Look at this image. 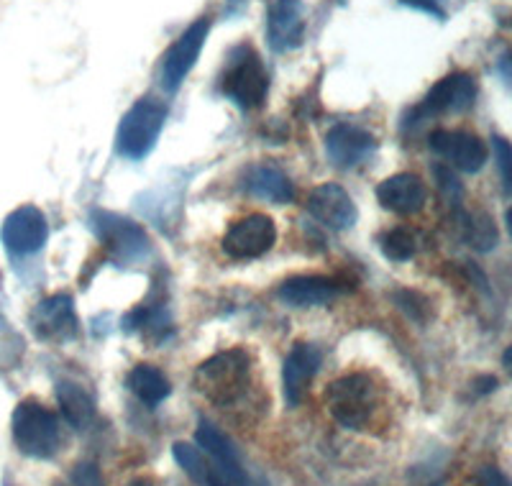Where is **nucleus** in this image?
I'll use <instances>...</instances> for the list:
<instances>
[{
  "label": "nucleus",
  "instance_id": "nucleus-26",
  "mask_svg": "<svg viewBox=\"0 0 512 486\" xmlns=\"http://www.w3.org/2000/svg\"><path fill=\"white\" fill-rule=\"evenodd\" d=\"M492 149H495L497 169H500V180L505 195H512V144L502 136H495L492 139Z\"/></svg>",
  "mask_w": 512,
  "mask_h": 486
},
{
  "label": "nucleus",
  "instance_id": "nucleus-30",
  "mask_svg": "<svg viewBox=\"0 0 512 486\" xmlns=\"http://www.w3.org/2000/svg\"><path fill=\"white\" fill-rule=\"evenodd\" d=\"M436 174H438V180H441V190L446 192V195H454V197L461 195V185L456 182L454 174L448 172V169H436Z\"/></svg>",
  "mask_w": 512,
  "mask_h": 486
},
{
  "label": "nucleus",
  "instance_id": "nucleus-25",
  "mask_svg": "<svg viewBox=\"0 0 512 486\" xmlns=\"http://www.w3.org/2000/svg\"><path fill=\"white\" fill-rule=\"evenodd\" d=\"M379 246H382V254L392 261H408L418 251V241H415V236L408 228H392V231H387Z\"/></svg>",
  "mask_w": 512,
  "mask_h": 486
},
{
  "label": "nucleus",
  "instance_id": "nucleus-17",
  "mask_svg": "<svg viewBox=\"0 0 512 486\" xmlns=\"http://www.w3.org/2000/svg\"><path fill=\"white\" fill-rule=\"evenodd\" d=\"M377 200L392 213L413 215L425 205V185L415 174H395L377 187Z\"/></svg>",
  "mask_w": 512,
  "mask_h": 486
},
{
  "label": "nucleus",
  "instance_id": "nucleus-28",
  "mask_svg": "<svg viewBox=\"0 0 512 486\" xmlns=\"http://www.w3.org/2000/svg\"><path fill=\"white\" fill-rule=\"evenodd\" d=\"M400 6H408L413 8V11H423L428 13V16L438 18V21L446 18V11H443V6L438 3V0H400Z\"/></svg>",
  "mask_w": 512,
  "mask_h": 486
},
{
  "label": "nucleus",
  "instance_id": "nucleus-10",
  "mask_svg": "<svg viewBox=\"0 0 512 486\" xmlns=\"http://www.w3.org/2000/svg\"><path fill=\"white\" fill-rule=\"evenodd\" d=\"M477 98V82L472 75H464V72H456V75H448L443 80H438L431 87V93L425 95L423 105H420V113L423 116H441V113H461V110H469Z\"/></svg>",
  "mask_w": 512,
  "mask_h": 486
},
{
  "label": "nucleus",
  "instance_id": "nucleus-33",
  "mask_svg": "<svg viewBox=\"0 0 512 486\" xmlns=\"http://www.w3.org/2000/svg\"><path fill=\"white\" fill-rule=\"evenodd\" d=\"M126 486H152V481H149V479H134V481H128Z\"/></svg>",
  "mask_w": 512,
  "mask_h": 486
},
{
  "label": "nucleus",
  "instance_id": "nucleus-19",
  "mask_svg": "<svg viewBox=\"0 0 512 486\" xmlns=\"http://www.w3.org/2000/svg\"><path fill=\"white\" fill-rule=\"evenodd\" d=\"M244 190L256 200L274 205H287L295 200V187L287 174L274 167H251L244 177Z\"/></svg>",
  "mask_w": 512,
  "mask_h": 486
},
{
  "label": "nucleus",
  "instance_id": "nucleus-21",
  "mask_svg": "<svg viewBox=\"0 0 512 486\" xmlns=\"http://www.w3.org/2000/svg\"><path fill=\"white\" fill-rule=\"evenodd\" d=\"M126 387L131 389V394H134V397H139V400L149 407H157L159 402L167 400L169 392H172V384H169V379L164 377L162 371L154 369V366H149V364H139L128 371Z\"/></svg>",
  "mask_w": 512,
  "mask_h": 486
},
{
  "label": "nucleus",
  "instance_id": "nucleus-9",
  "mask_svg": "<svg viewBox=\"0 0 512 486\" xmlns=\"http://www.w3.org/2000/svg\"><path fill=\"white\" fill-rule=\"evenodd\" d=\"M49 226L47 218L34 205H24V208L13 210L6 218L3 228H0V238L6 243V249L13 256H29L47 243Z\"/></svg>",
  "mask_w": 512,
  "mask_h": 486
},
{
  "label": "nucleus",
  "instance_id": "nucleus-12",
  "mask_svg": "<svg viewBox=\"0 0 512 486\" xmlns=\"http://www.w3.org/2000/svg\"><path fill=\"white\" fill-rule=\"evenodd\" d=\"M31 330L41 341H67L77 333V315L70 295L41 300L31 313Z\"/></svg>",
  "mask_w": 512,
  "mask_h": 486
},
{
  "label": "nucleus",
  "instance_id": "nucleus-22",
  "mask_svg": "<svg viewBox=\"0 0 512 486\" xmlns=\"http://www.w3.org/2000/svg\"><path fill=\"white\" fill-rule=\"evenodd\" d=\"M461 231L469 246L477 251H492L497 246V228L484 213H461Z\"/></svg>",
  "mask_w": 512,
  "mask_h": 486
},
{
  "label": "nucleus",
  "instance_id": "nucleus-3",
  "mask_svg": "<svg viewBox=\"0 0 512 486\" xmlns=\"http://www.w3.org/2000/svg\"><path fill=\"white\" fill-rule=\"evenodd\" d=\"M167 121V105L154 98H144L131 105L116 134V149L126 159H144L157 144Z\"/></svg>",
  "mask_w": 512,
  "mask_h": 486
},
{
  "label": "nucleus",
  "instance_id": "nucleus-11",
  "mask_svg": "<svg viewBox=\"0 0 512 486\" xmlns=\"http://www.w3.org/2000/svg\"><path fill=\"white\" fill-rule=\"evenodd\" d=\"M428 146L436 151L438 157L448 159L461 172H479L487 162V146L474 134L466 131H433L428 136Z\"/></svg>",
  "mask_w": 512,
  "mask_h": 486
},
{
  "label": "nucleus",
  "instance_id": "nucleus-4",
  "mask_svg": "<svg viewBox=\"0 0 512 486\" xmlns=\"http://www.w3.org/2000/svg\"><path fill=\"white\" fill-rule=\"evenodd\" d=\"M328 410L333 420L346 430H364L377 407V389L364 374H349L328 387Z\"/></svg>",
  "mask_w": 512,
  "mask_h": 486
},
{
  "label": "nucleus",
  "instance_id": "nucleus-27",
  "mask_svg": "<svg viewBox=\"0 0 512 486\" xmlns=\"http://www.w3.org/2000/svg\"><path fill=\"white\" fill-rule=\"evenodd\" d=\"M72 484L75 486H103L100 471L95 463H80L72 474Z\"/></svg>",
  "mask_w": 512,
  "mask_h": 486
},
{
  "label": "nucleus",
  "instance_id": "nucleus-31",
  "mask_svg": "<svg viewBox=\"0 0 512 486\" xmlns=\"http://www.w3.org/2000/svg\"><path fill=\"white\" fill-rule=\"evenodd\" d=\"M497 70H500V75L505 77L507 82H512V54H507V57L500 59V64H497Z\"/></svg>",
  "mask_w": 512,
  "mask_h": 486
},
{
  "label": "nucleus",
  "instance_id": "nucleus-34",
  "mask_svg": "<svg viewBox=\"0 0 512 486\" xmlns=\"http://www.w3.org/2000/svg\"><path fill=\"white\" fill-rule=\"evenodd\" d=\"M505 223H507V231H510V236H512V208L505 213Z\"/></svg>",
  "mask_w": 512,
  "mask_h": 486
},
{
  "label": "nucleus",
  "instance_id": "nucleus-35",
  "mask_svg": "<svg viewBox=\"0 0 512 486\" xmlns=\"http://www.w3.org/2000/svg\"><path fill=\"white\" fill-rule=\"evenodd\" d=\"M433 486H441V484H433Z\"/></svg>",
  "mask_w": 512,
  "mask_h": 486
},
{
  "label": "nucleus",
  "instance_id": "nucleus-1",
  "mask_svg": "<svg viewBox=\"0 0 512 486\" xmlns=\"http://www.w3.org/2000/svg\"><path fill=\"white\" fill-rule=\"evenodd\" d=\"M249 366V356L241 348L216 353L213 359L198 366L192 384L205 400L218 407H226L239 400L241 392L249 384Z\"/></svg>",
  "mask_w": 512,
  "mask_h": 486
},
{
  "label": "nucleus",
  "instance_id": "nucleus-8",
  "mask_svg": "<svg viewBox=\"0 0 512 486\" xmlns=\"http://www.w3.org/2000/svg\"><path fill=\"white\" fill-rule=\"evenodd\" d=\"M93 228L100 241L113 251L118 261H139L149 254V238L136 223L113 213H95Z\"/></svg>",
  "mask_w": 512,
  "mask_h": 486
},
{
  "label": "nucleus",
  "instance_id": "nucleus-5",
  "mask_svg": "<svg viewBox=\"0 0 512 486\" xmlns=\"http://www.w3.org/2000/svg\"><path fill=\"white\" fill-rule=\"evenodd\" d=\"M221 90L239 108H259L267 100L269 90V77L262 57L251 47H241L223 72Z\"/></svg>",
  "mask_w": 512,
  "mask_h": 486
},
{
  "label": "nucleus",
  "instance_id": "nucleus-16",
  "mask_svg": "<svg viewBox=\"0 0 512 486\" xmlns=\"http://www.w3.org/2000/svg\"><path fill=\"white\" fill-rule=\"evenodd\" d=\"M303 3L300 0H277L269 11V47L274 52H290L303 44Z\"/></svg>",
  "mask_w": 512,
  "mask_h": 486
},
{
  "label": "nucleus",
  "instance_id": "nucleus-14",
  "mask_svg": "<svg viewBox=\"0 0 512 486\" xmlns=\"http://www.w3.org/2000/svg\"><path fill=\"white\" fill-rule=\"evenodd\" d=\"M374 149H377L374 136L364 128L354 126V123H338L326 136L328 159L341 169H351L361 164Z\"/></svg>",
  "mask_w": 512,
  "mask_h": 486
},
{
  "label": "nucleus",
  "instance_id": "nucleus-20",
  "mask_svg": "<svg viewBox=\"0 0 512 486\" xmlns=\"http://www.w3.org/2000/svg\"><path fill=\"white\" fill-rule=\"evenodd\" d=\"M57 402L62 410L64 420L75 430L85 433L95 420V402L80 384L59 382L57 384Z\"/></svg>",
  "mask_w": 512,
  "mask_h": 486
},
{
  "label": "nucleus",
  "instance_id": "nucleus-24",
  "mask_svg": "<svg viewBox=\"0 0 512 486\" xmlns=\"http://www.w3.org/2000/svg\"><path fill=\"white\" fill-rule=\"evenodd\" d=\"M208 463V486H249V476L239 458H228V461L208 458Z\"/></svg>",
  "mask_w": 512,
  "mask_h": 486
},
{
  "label": "nucleus",
  "instance_id": "nucleus-15",
  "mask_svg": "<svg viewBox=\"0 0 512 486\" xmlns=\"http://www.w3.org/2000/svg\"><path fill=\"white\" fill-rule=\"evenodd\" d=\"M320 361H323V356H320V351L313 343H295L292 346V351L287 353L285 359V369H282L287 405L297 407L305 400L310 382H313V377L320 369Z\"/></svg>",
  "mask_w": 512,
  "mask_h": 486
},
{
  "label": "nucleus",
  "instance_id": "nucleus-23",
  "mask_svg": "<svg viewBox=\"0 0 512 486\" xmlns=\"http://www.w3.org/2000/svg\"><path fill=\"white\" fill-rule=\"evenodd\" d=\"M172 456H175V461L180 463V469L185 471L187 476H190L195 484L200 486H208V456H205L203 451H198L195 446H190V443H175L172 446Z\"/></svg>",
  "mask_w": 512,
  "mask_h": 486
},
{
  "label": "nucleus",
  "instance_id": "nucleus-6",
  "mask_svg": "<svg viewBox=\"0 0 512 486\" xmlns=\"http://www.w3.org/2000/svg\"><path fill=\"white\" fill-rule=\"evenodd\" d=\"M210 21L208 18H198L195 24L187 26L180 34V39L167 49L162 59V70H159V80L167 93H177L190 70L198 62L200 52L205 47V39H208Z\"/></svg>",
  "mask_w": 512,
  "mask_h": 486
},
{
  "label": "nucleus",
  "instance_id": "nucleus-13",
  "mask_svg": "<svg viewBox=\"0 0 512 486\" xmlns=\"http://www.w3.org/2000/svg\"><path fill=\"white\" fill-rule=\"evenodd\" d=\"M308 210L318 223L333 228V231H346L356 223V205L349 192L341 185H320L310 192Z\"/></svg>",
  "mask_w": 512,
  "mask_h": 486
},
{
  "label": "nucleus",
  "instance_id": "nucleus-32",
  "mask_svg": "<svg viewBox=\"0 0 512 486\" xmlns=\"http://www.w3.org/2000/svg\"><path fill=\"white\" fill-rule=\"evenodd\" d=\"M502 366L512 374V346H507V351L502 353Z\"/></svg>",
  "mask_w": 512,
  "mask_h": 486
},
{
  "label": "nucleus",
  "instance_id": "nucleus-7",
  "mask_svg": "<svg viewBox=\"0 0 512 486\" xmlns=\"http://www.w3.org/2000/svg\"><path fill=\"white\" fill-rule=\"evenodd\" d=\"M277 241V228L269 215L254 213L236 220L223 236V251L231 259H259Z\"/></svg>",
  "mask_w": 512,
  "mask_h": 486
},
{
  "label": "nucleus",
  "instance_id": "nucleus-29",
  "mask_svg": "<svg viewBox=\"0 0 512 486\" xmlns=\"http://www.w3.org/2000/svg\"><path fill=\"white\" fill-rule=\"evenodd\" d=\"M477 479H479V484H482V486H512V481L507 479L502 471L492 469V466H487V469L479 471Z\"/></svg>",
  "mask_w": 512,
  "mask_h": 486
},
{
  "label": "nucleus",
  "instance_id": "nucleus-2",
  "mask_svg": "<svg viewBox=\"0 0 512 486\" xmlns=\"http://www.w3.org/2000/svg\"><path fill=\"white\" fill-rule=\"evenodd\" d=\"M11 433L18 451L39 461L57 456L62 446V428H59L57 415L34 400L21 402L13 410Z\"/></svg>",
  "mask_w": 512,
  "mask_h": 486
},
{
  "label": "nucleus",
  "instance_id": "nucleus-18",
  "mask_svg": "<svg viewBox=\"0 0 512 486\" xmlns=\"http://www.w3.org/2000/svg\"><path fill=\"white\" fill-rule=\"evenodd\" d=\"M338 287L328 277H292L280 287V300L290 307H318L331 302L338 295Z\"/></svg>",
  "mask_w": 512,
  "mask_h": 486
}]
</instances>
